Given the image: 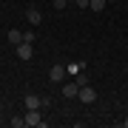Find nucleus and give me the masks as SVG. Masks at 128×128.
<instances>
[{
	"label": "nucleus",
	"mask_w": 128,
	"mask_h": 128,
	"mask_svg": "<svg viewBox=\"0 0 128 128\" xmlns=\"http://www.w3.org/2000/svg\"><path fill=\"white\" fill-rule=\"evenodd\" d=\"M14 51H17V57L20 60H32V54H34V48H32V43H17V46H14Z\"/></svg>",
	"instance_id": "1"
},
{
	"label": "nucleus",
	"mask_w": 128,
	"mask_h": 128,
	"mask_svg": "<svg viewBox=\"0 0 128 128\" xmlns=\"http://www.w3.org/2000/svg\"><path fill=\"white\" fill-rule=\"evenodd\" d=\"M77 97H80V100H82V102H86V105H88V102H94V100H97V91H94V88H91V86H82Z\"/></svg>",
	"instance_id": "2"
},
{
	"label": "nucleus",
	"mask_w": 128,
	"mask_h": 128,
	"mask_svg": "<svg viewBox=\"0 0 128 128\" xmlns=\"http://www.w3.org/2000/svg\"><path fill=\"white\" fill-rule=\"evenodd\" d=\"M26 20H28L32 26H40V23H43V14L37 12L34 6H28V9H26Z\"/></svg>",
	"instance_id": "3"
},
{
	"label": "nucleus",
	"mask_w": 128,
	"mask_h": 128,
	"mask_svg": "<svg viewBox=\"0 0 128 128\" xmlns=\"http://www.w3.org/2000/svg\"><path fill=\"white\" fill-rule=\"evenodd\" d=\"M23 120H26V125H32V128H37V125H46V122L40 120V114H37V111H32V108H28V114H26Z\"/></svg>",
	"instance_id": "4"
},
{
	"label": "nucleus",
	"mask_w": 128,
	"mask_h": 128,
	"mask_svg": "<svg viewBox=\"0 0 128 128\" xmlns=\"http://www.w3.org/2000/svg\"><path fill=\"white\" fill-rule=\"evenodd\" d=\"M63 77H66V68H63V66H51V71H48V80H51V82H60Z\"/></svg>",
	"instance_id": "5"
},
{
	"label": "nucleus",
	"mask_w": 128,
	"mask_h": 128,
	"mask_svg": "<svg viewBox=\"0 0 128 128\" xmlns=\"http://www.w3.org/2000/svg\"><path fill=\"white\" fill-rule=\"evenodd\" d=\"M43 105V97H37V94H26V108H32V111H37Z\"/></svg>",
	"instance_id": "6"
},
{
	"label": "nucleus",
	"mask_w": 128,
	"mask_h": 128,
	"mask_svg": "<svg viewBox=\"0 0 128 128\" xmlns=\"http://www.w3.org/2000/svg\"><path fill=\"white\" fill-rule=\"evenodd\" d=\"M80 94V86L77 82H68V86H63V97H77Z\"/></svg>",
	"instance_id": "7"
},
{
	"label": "nucleus",
	"mask_w": 128,
	"mask_h": 128,
	"mask_svg": "<svg viewBox=\"0 0 128 128\" xmlns=\"http://www.w3.org/2000/svg\"><path fill=\"white\" fill-rule=\"evenodd\" d=\"M9 43H14V46H17V43H23V32L12 28V32H9Z\"/></svg>",
	"instance_id": "8"
},
{
	"label": "nucleus",
	"mask_w": 128,
	"mask_h": 128,
	"mask_svg": "<svg viewBox=\"0 0 128 128\" xmlns=\"http://www.w3.org/2000/svg\"><path fill=\"white\" fill-rule=\"evenodd\" d=\"M88 9H91V12H102V9H105V0H91Z\"/></svg>",
	"instance_id": "9"
},
{
	"label": "nucleus",
	"mask_w": 128,
	"mask_h": 128,
	"mask_svg": "<svg viewBox=\"0 0 128 128\" xmlns=\"http://www.w3.org/2000/svg\"><path fill=\"white\" fill-rule=\"evenodd\" d=\"M74 82H77L80 88H82V86H88V74H77V80H74Z\"/></svg>",
	"instance_id": "10"
},
{
	"label": "nucleus",
	"mask_w": 128,
	"mask_h": 128,
	"mask_svg": "<svg viewBox=\"0 0 128 128\" xmlns=\"http://www.w3.org/2000/svg\"><path fill=\"white\" fill-rule=\"evenodd\" d=\"M66 6H68V0H54V9H57V12H63Z\"/></svg>",
	"instance_id": "11"
},
{
	"label": "nucleus",
	"mask_w": 128,
	"mask_h": 128,
	"mask_svg": "<svg viewBox=\"0 0 128 128\" xmlns=\"http://www.w3.org/2000/svg\"><path fill=\"white\" fill-rule=\"evenodd\" d=\"M12 125H14V128H23V125H26V120H23V117H14V120H12Z\"/></svg>",
	"instance_id": "12"
},
{
	"label": "nucleus",
	"mask_w": 128,
	"mask_h": 128,
	"mask_svg": "<svg viewBox=\"0 0 128 128\" xmlns=\"http://www.w3.org/2000/svg\"><path fill=\"white\" fill-rule=\"evenodd\" d=\"M74 3H77L80 9H82V6H88V3H91V0H74Z\"/></svg>",
	"instance_id": "13"
},
{
	"label": "nucleus",
	"mask_w": 128,
	"mask_h": 128,
	"mask_svg": "<svg viewBox=\"0 0 128 128\" xmlns=\"http://www.w3.org/2000/svg\"><path fill=\"white\" fill-rule=\"evenodd\" d=\"M122 128H128V117H125V120H122Z\"/></svg>",
	"instance_id": "14"
},
{
	"label": "nucleus",
	"mask_w": 128,
	"mask_h": 128,
	"mask_svg": "<svg viewBox=\"0 0 128 128\" xmlns=\"http://www.w3.org/2000/svg\"><path fill=\"white\" fill-rule=\"evenodd\" d=\"M68 3H74V0H68Z\"/></svg>",
	"instance_id": "15"
}]
</instances>
